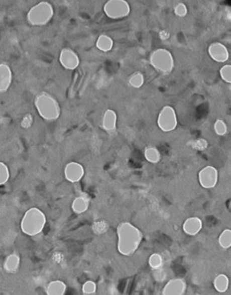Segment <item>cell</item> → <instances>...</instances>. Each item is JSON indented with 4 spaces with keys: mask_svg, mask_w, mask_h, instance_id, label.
Listing matches in <instances>:
<instances>
[{
    "mask_svg": "<svg viewBox=\"0 0 231 295\" xmlns=\"http://www.w3.org/2000/svg\"><path fill=\"white\" fill-rule=\"evenodd\" d=\"M157 125L163 132H172L177 128V115L173 107L165 106L161 110L157 119Z\"/></svg>",
    "mask_w": 231,
    "mask_h": 295,
    "instance_id": "obj_7",
    "label": "cell"
},
{
    "mask_svg": "<svg viewBox=\"0 0 231 295\" xmlns=\"http://www.w3.org/2000/svg\"><path fill=\"white\" fill-rule=\"evenodd\" d=\"M97 290V285L92 281H87L82 285V291L85 294H93Z\"/></svg>",
    "mask_w": 231,
    "mask_h": 295,
    "instance_id": "obj_29",
    "label": "cell"
},
{
    "mask_svg": "<svg viewBox=\"0 0 231 295\" xmlns=\"http://www.w3.org/2000/svg\"><path fill=\"white\" fill-rule=\"evenodd\" d=\"M117 235L118 250L123 256H129L135 254L142 242V232L129 222L121 223L117 229Z\"/></svg>",
    "mask_w": 231,
    "mask_h": 295,
    "instance_id": "obj_1",
    "label": "cell"
},
{
    "mask_svg": "<svg viewBox=\"0 0 231 295\" xmlns=\"http://www.w3.org/2000/svg\"><path fill=\"white\" fill-rule=\"evenodd\" d=\"M145 157L149 163H157L161 160L160 152L156 147L149 146L145 150Z\"/></svg>",
    "mask_w": 231,
    "mask_h": 295,
    "instance_id": "obj_21",
    "label": "cell"
},
{
    "mask_svg": "<svg viewBox=\"0 0 231 295\" xmlns=\"http://www.w3.org/2000/svg\"><path fill=\"white\" fill-rule=\"evenodd\" d=\"M148 264L150 265V267L154 270H160L164 264V260L160 254H153L149 257L148 260Z\"/></svg>",
    "mask_w": 231,
    "mask_h": 295,
    "instance_id": "obj_24",
    "label": "cell"
},
{
    "mask_svg": "<svg viewBox=\"0 0 231 295\" xmlns=\"http://www.w3.org/2000/svg\"><path fill=\"white\" fill-rule=\"evenodd\" d=\"M66 291V284L62 281H54L47 287V293L52 295H62Z\"/></svg>",
    "mask_w": 231,
    "mask_h": 295,
    "instance_id": "obj_20",
    "label": "cell"
},
{
    "mask_svg": "<svg viewBox=\"0 0 231 295\" xmlns=\"http://www.w3.org/2000/svg\"><path fill=\"white\" fill-rule=\"evenodd\" d=\"M129 85L135 88H139L142 87L145 82V77L142 72L136 71L129 78Z\"/></svg>",
    "mask_w": 231,
    "mask_h": 295,
    "instance_id": "obj_23",
    "label": "cell"
},
{
    "mask_svg": "<svg viewBox=\"0 0 231 295\" xmlns=\"http://www.w3.org/2000/svg\"><path fill=\"white\" fill-rule=\"evenodd\" d=\"M186 282L180 278H174L170 280L164 287V295H182L186 291Z\"/></svg>",
    "mask_w": 231,
    "mask_h": 295,
    "instance_id": "obj_12",
    "label": "cell"
},
{
    "mask_svg": "<svg viewBox=\"0 0 231 295\" xmlns=\"http://www.w3.org/2000/svg\"><path fill=\"white\" fill-rule=\"evenodd\" d=\"M10 172L8 165L6 163L0 162V186L5 184L9 181Z\"/></svg>",
    "mask_w": 231,
    "mask_h": 295,
    "instance_id": "obj_26",
    "label": "cell"
},
{
    "mask_svg": "<svg viewBox=\"0 0 231 295\" xmlns=\"http://www.w3.org/2000/svg\"><path fill=\"white\" fill-rule=\"evenodd\" d=\"M32 123H33V117L32 115L27 114L23 118L21 126L24 128H29L31 127Z\"/></svg>",
    "mask_w": 231,
    "mask_h": 295,
    "instance_id": "obj_31",
    "label": "cell"
},
{
    "mask_svg": "<svg viewBox=\"0 0 231 295\" xmlns=\"http://www.w3.org/2000/svg\"><path fill=\"white\" fill-rule=\"evenodd\" d=\"M213 286L216 291L222 293L227 291L229 286V279L226 274H218L213 281Z\"/></svg>",
    "mask_w": 231,
    "mask_h": 295,
    "instance_id": "obj_17",
    "label": "cell"
},
{
    "mask_svg": "<svg viewBox=\"0 0 231 295\" xmlns=\"http://www.w3.org/2000/svg\"><path fill=\"white\" fill-rule=\"evenodd\" d=\"M35 105L41 118L47 121H54L59 119L61 115L59 103L48 93L43 92L39 94L36 97Z\"/></svg>",
    "mask_w": 231,
    "mask_h": 295,
    "instance_id": "obj_3",
    "label": "cell"
},
{
    "mask_svg": "<svg viewBox=\"0 0 231 295\" xmlns=\"http://www.w3.org/2000/svg\"><path fill=\"white\" fill-rule=\"evenodd\" d=\"M89 205V200L83 196H80L73 201L71 208H72V211L77 214H81L88 210Z\"/></svg>",
    "mask_w": 231,
    "mask_h": 295,
    "instance_id": "obj_19",
    "label": "cell"
},
{
    "mask_svg": "<svg viewBox=\"0 0 231 295\" xmlns=\"http://www.w3.org/2000/svg\"><path fill=\"white\" fill-rule=\"evenodd\" d=\"M208 52L209 57L211 58L214 62H226L229 59V52L226 45L218 42L210 44Z\"/></svg>",
    "mask_w": 231,
    "mask_h": 295,
    "instance_id": "obj_10",
    "label": "cell"
},
{
    "mask_svg": "<svg viewBox=\"0 0 231 295\" xmlns=\"http://www.w3.org/2000/svg\"><path fill=\"white\" fill-rule=\"evenodd\" d=\"M214 130L218 136H225L227 132V124L222 119H217L214 123Z\"/></svg>",
    "mask_w": 231,
    "mask_h": 295,
    "instance_id": "obj_25",
    "label": "cell"
},
{
    "mask_svg": "<svg viewBox=\"0 0 231 295\" xmlns=\"http://www.w3.org/2000/svg\"><path fill=\"white\" fill-rule=\"evenodd\" d=\"M92 229H93V231L95 233H105L107 230V222L103 221H96L93 224Z\"/></svg>",
    "mask_w": 231,
    "mask_h": 295,
    "instance_id": "obj_28",
    "label": "cell"
},
{
    "mask_svg": "<svg viewBox=\"0 0 231 295\" xmlns=\"http://www.w3.org/2000/svg\"><path fill=\"white\" fill-rule=\"evenodd\" d=\"M201 229H202V221L200 218H197V217H191L187 219L182 225V229L184 233H186L189 236H196L197 234L200 233Z\"/></svg>",
    "mask_w": 231,
    "mask_h": 295,
    "instance_id": "obj_14",
    "label": "cell"
},
{
    "mask_svg": "<svg viewBox=\"0 0 231 295\" xmlns=\"http://www.w3.org/2000/svg\"><path fill=\"white\" fill-rule=\"evenodd\" d=\"M54 10L49 2L43 1L34 6L27 13V21L34 27L47 25L54 17Z\"/></svg>",
    "mask_w": 231,
    "mask_h": 295,
    "instance_id": "obj_4",
    "label": "cell"
},
{
    "mask_svg": "<svg viewBox=\"0 0 231 295\" xmlns=\"http://www.w3.org/2000/svg\"><path fill=\"white\" fill-rule=\"evenodd\" d=\"M199 182L204 189H212L218 182V170L213 166H206L199 172Z\"/></svg>",
    "mask_w": 231,
    "mask_h": 295,
    "instance_id": "obj_8",
    "label": "cell"
},
{
    "mask_svg": "<svg viewBox=\"0 0 231 295\" xmlns=\"http://www.w3.org/2000/svg\"><path fill=\"white\" fill-rule=\"evenodd\" d=\"M174 14L179 18L186 17V15L188 14L186 5L183 4V3H178L174 8Z\"/></svg>",
    "mask_w": 231,
    "mask_h": 295,
    "instance_id": "obj_30",
    "label": "cell"
},
{
    "mask_svg": "<svg viewBox=\"0 0 231 295\" xmlns=\"http://www.w3.org/2000/svg\"><path fill=\"white\" fill-rule=\"evenodd\" d=\"M64 176L70 182H78L84 176V168L76 162L69 163L64 168Z\"/></svg>",
    "mask_w": 231,
    "mask_h": 295,
    "instance_id": "obj_11",
    "label": "cell"
},
{
    "mask_svg": "<svg viewBox=\"0 0 231 295\" xmlns=\"http://www.w3.org/2000/svg\"><path fill=\"white\" fill-rule=\"evenodd\" d=\"M117 121H118V116L115 111L107 110L103 115L102 128L107 132H113L117 128Z\"/></svg>",
    "mask_w": 231,
    "mask_h": 295,
    "instance_id": "obj_15",
    "label": "cell"
},
{
    "mask_svg": "<svg viewBox=\"0 0 231 295\" xmlns=\"http://www.w3.org/2000/svg\"><path fill=\"white\" fill-rule=\"evenodd\" d=\"M113 45H114L113 39L110 36H107V35H101V36H98L97 43H96L97 48L104 53L111 51Z\"/></svg>",
    "mask_w": 231,
    "mask_h": 295,
    "instance_id": "obj_16",
    "label": "cell"
},
{
    "mask_svg": "<svg viewBox=\"0 0 231 295\" xmlns=\"http://www.w3.org/2000/svg\"><path fill=\"white\" fill-rule=\"evenodd\" d=\"M150 63L152 67L163 74H168L172 72L174 67L172 53L166 49H157L150 56Z\"/></svg>",
    "mask_w": 231,
    "mask_h": 295,
    "instance_id": "obj_5",
    "label": "cell"
},
{
    "mask_svg": "<svg viewBox=\"0 0 231 295\" xmlns=\"http://www.w3.org/2000/svg\"><path fill=\"white\" fill-rule=\"evenodd\" d=\"M13 74L7 63H0V92H6L11 86Z\"/></svg>",
    "mask_w": 231,
    "mask_h": 295,
    "instance_id": "obj_13",
    "label": "cell"
},
{
    "mask_svg": "<svg viewBox=\"0 0 231 295\" xmlns=\"http://www.w3.org/2000/svg\"><path fill=\"white\" fill-rule=\"evenodd\" d=\"M59 61L61 65L69 71H73L80 65V58L78 54L70 48L62 49Z\"/></svg>",
    "mask_w": 231,
    "mask_h": 295,
    "instance_id": "obj_9",
    "label": "cell"
},
{
    "mask_svg": "<svg viewBox=\"0 0 231 295\" xmlns=\"http://www.w3.org/2000/svg\"><path fill=\"white\" fill-rule=\"evenodd\" d=\"M46 217L45 213L37 208H32L26 212L21 221V229L28 236H36L45 229Z\"/></svg>",
    "mask_w": 231,
    "mask_h": 295,
    "instance_id": "obj_2",
    "label": "cell"
},
{
    "mask_svg": "<svg viewBox=\"0 0 231 295\" xmlns=\"http://www.w3.org/2000/svg\"><path fill=\"white\" fill-rule=\"evenodd\" d=\"M219 75L225 82L231 84V64H226L221 67L219 70Z\"/></svg>",
    "mask_w": 231,
    "mask_h": 295,
    "instance_id": "obj_27",
    "label": "cell"
},
{
    "mask_svg": "<svg viewBox=\"0 0 231 295\" xmlns=\"http://www.w3.org/2000/svg\"><path fill=\"white\" fill-rule=\"evenodd\" d=\"M104 13L111 19H122L130 14V6L127 0H108L104 5Z\"/></svg>",
    "mask_w": 231,
    "mask_h": 295,
    "instance_id": "obj_6",
    "label": "cell"
},
{
    "mask_svg": "<svg viewBox=\"0 0 231 295\" xmlns=\"http://www.w3.org/2000/svg\"><path fill=\"white\" fill-rule=\"evenodd\" d=\"M170 37V34L167 31H161L160 32V38L162 40H167Z\"/></svg>",
    "mask_w": 231,
    "mask_h": 295,
    "instance_id": "obj_33",
    "label": "cell"
},
{
    "mask_svg": "<svg viewBox=\"0 0 231 295\" xmlns=\"http://www.w3.org/2000/svg\"><path fill=\"white\" fill-rule=\"evenodd\" d=\"M208 146V143L207 141H205L203 139H200L198 141L195 142V148L198 150H204L205 148H207Z\"/></svg>",
    "mask_w": 231,
    "mask_h": 295,
    "instance_id": "obj_32",
    "label": "cell"
},
{
    "mask_svg": "<svg viewBox=\"0 0 231 295\" xmlns=\"http://www.w3.org/2000/svg\"><path fill=\"white\" fill-rule=\"evenodd\" d=\"M20 266V258L18 255L12 254L7 257L5 261L4 267L9 273H16Z\"/></svg>",
    "mask_w": 231,
    "mask_h": 295,
    "instance_id": "obj_18",
    "label": "cell"
},
{
    "mask_svg": "<svg viewBox=\"0 0 231 295\" xmlns=\"http://www.w3.org/2000/svg\"><path fill=\"white\" fill-rule=\"evenodd\" d=\"M218 245L223 249H228L231 247V229H224L218 237Z\"/></svg>",
    "mask_w": 231,
    "mask_h": 295,
    "instance_id": "obj_22",
    "label": "cell"
}]
</instances>
